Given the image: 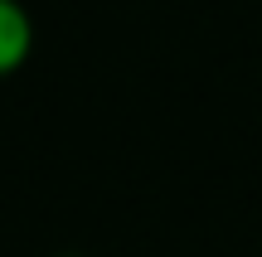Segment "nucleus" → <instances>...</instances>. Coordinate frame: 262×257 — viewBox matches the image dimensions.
<instances>
[{"instance_id": "obj_1", "label": "nucleus", "mask_w": 262, "mask_h": 257, "mask_svg": "<svg viewBox=\"0 0 262 257\" xmlns=\"http://www.w3.org/2000/svg\"><path fill=\"white\" fill-rule=\"evenodd\" d=\"M34 54V15L19 0H0V78L19 73Z\"/></svg>"}, {"instance_id": "obj_2", "label": "nucleus", "mask_w": 262, "mask_h": 257, "mask_svg": "<svg viewBox=\"0 0 262 257\" xmlns=\"http://www.w3.org/2000/svg\"><path fill=\"white\" fill-rule=\"evenodd\" d=\"M58 257H88V252H58Z\"/></svg>"}]
</instances>
